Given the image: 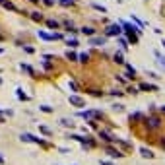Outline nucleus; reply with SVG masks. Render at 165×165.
<instances>
[{
  "mask_svg": "<svg viewBox=\"0 0 165 165\" xmlns=\"http://www.w3.org/2000/svg\"><path fill=\"white\" fill-rule=\"evenodd\" d=\"M4 2H6V0H0V4H4Z\"/></svg>",
  "mask_w": 165,
  "mask_h": 165,
  "instance_id": "obj_38",
  "label": "nucleus"
},
{
  "mask_svg": "<svg viewBox=\"0 0 165 165\" xmlns=\"http://www.w3.org/2000/svg\"><path fill=\"white\" fill-rule=\"evenodd\" d=\"M20 140H22V142H33V144H43L41 138H37V136H33V134H27V132L20 136Z\"/></svg>",
  "mask_w": 165,
  "mask_h": 165,
  "instance_id": "obj_5",
  "label": "nucleus"
},
{
  "mask_svg": "<svg viewBox=\"0 0 165 165\" xmlns=\"http://www.w3.org/2000/svg\"><path fill=\"white\" fill-rule=\"evenodd\" d=\"M60 124H62V126H70V128H72V120H68V119H62Z\"/></svg>",
  "mask_w": 165,
  "mask_h": 165,
  "instance_id": "obj_29",
  "label": "nucleus"
},
{
  "mask_svg": "<svg viewBox=\"0 0 165 165\" xmlns=\"http://www.w3.org/2000/svg\"><path fill=\"white\" fill-rule=\"evenodd\" d=\"M80 117H82V119H86V120H89V122H93L95 119H101V111H80L78 113Z\"/></svg>",
  "mask_w": 165,
  "mask_h": 165,
  "instance_id": "obj_2",
  "label": "nucleus"
},
{
  "mask_svg": "<svg viewBox=\"0 0 165 165\" xmlns=\"http://www.w3.org/2000/svg\"><path fill=\"white\" fill-rule=\"evenodd\" d=\"M161 45H163V47H165V41H161Z\"/></svg>",
  "mask_w": 165,
  "mask_h": 165,
  "instance_id": "obj_39",
  "label": "nucleus"
},
{
  "mask_svg": "<svg viewBox=\"0 0 165 165\" xmlns=\"http://www.w3.org/2000/svg\"><path fill=\"white\" fill-rule=\"evenodd\" d=\"M0 122H4V113L0 111Z\"/></svg>",
  "mask_w": 165,
  "mask_h": 165,
  "instance_id": "obj_35",
  "label": "nucleus"
},
{
  "mask_svg": "<svg viewBox=\"0 0 165 165\" xmlns=\"http://www.w3.org/2000/svg\"><path fill=\"white\" fill-rule=\"evenodd\" d=\"M70 89H72V91H78V86H76V82H70Z\"/></svg>",
  "mask_w": 165,
  "mask_h": 165,
  "instance_id": "obj_32",
  "label": "nucleus"
},
{
  "mask_svg": "<svg viewBox=\"0 0 165 165\" xmlns=\"http://www.w3.org/2000/svg\"><path fill=\"white\" fill-rule=\"evenodd\" d=\"M2 163H4V157H2V156H0V165H2Z\"/></svg>",
  "mask_w": 165,
  "mask_h": 165,
  "instance_id": "obj_37",
  "label": "nucleus"
},
{
  "mask_svg": "<svg viewBox=\"0 0 165 165\" xmlns=\"http://www.w3.org/2000/svg\"><path fill=\"white\" fill-rule=\"evenodd\" d=\"M58 4H62V6H72L74 4V0H56Z\"/></svg>",
  "mask_w": 165,
  "mask_h": 165,
  "instance_id": "obj_24",
  "label": "nucleus"
},
{
  "mask_svg": "<svg viewBox=\"0 0 165 165\" xmlns=\"http://www.w3.org/2000/svg\"><path fill=\"white\" fill-rule=\"evenodd\" d=\"M82 33L88 35V37H93V35H95V29L91 27V25H84V27H82Z\"/></svg>",
  "mask_w": 165,
  "mask_h": 165,
  "instance_id": "obj_13",
  "label": "nucleus"
},
{
  "mask_svg": "<svg viewBox=\"0 0 165 165\" xmlns=\"http://www.w3.org/2000/svg\"><path fill=\"white\" fill-rule=\"evenodd\" d=\"M66 58H68V60H72V62H76V60H80V55H76V52H70V51H66Z\"/></svg>",
  "mask_w": 165,
  "mask_h": 165,
  "instance_id": "obj_16",
  "label": "nucleus"
},
{
  "mask_svg": "<svg viewBox=\"0 0 165 165\" xmlns=\"http://www.w3.org/2000/svg\"><path fill=\"white\" fill-rule=\"evenodd\" d=\"M113 60L117 62V64H124V56H122V52H115V56H113Z\"/></svg>",
  "mask_w": 165,
  "mask_h": 165,
  "instance_id": "obj_14",
  "label": "nucleus"
},
{
  "mask_svg": "<svg viewBox=\"0 0 165 165\" xmlns=\"http://www.w3.org/2000/svg\"><path fill=\"white\" fill-rule=\"evenodd\" d=\"M16 91H18V99H23V101H27V99H29L27 95L23 93V89H20V88H18V89H16Z\"/></svg>",
  "mask_w": 165,
  "mask_h": 165,
  "instance_id": "obj_21",
  "label": "nucleus"
},
{
  "mask_svg": "<svg viewBox=\"0 0 165 165\" xmlns=\"http://www.w3.org/2000/svg\"><path fill=\"white\" fill-rule=\"evenodd\" d=\"M153 56L157 58V64L165 70V56H161V52H159V51H153Z\"/></svg>",
  "mask_w": 165,
  "mask_h": 165,
  "instance_id": "obj_12",
  "label": "nucleus"
},
{
  "mask_svg": "<svg viewBox=\"0 0 165 165\" xmlns=\"http://www.w3.org/2000/svg\"><path fill=\"white\" fill-rule=\"evenodd\" d=\"M37 35H39L43 41H55V35H52V33H45V31H41V29L37 31Z\"/></svg>",
  "mask_w": 165,
  "mask_h": 165,
  "instance_id": "obj_10",
  "label": "nucleus"
},
{
  "mask_svg": "<svg viewBox=\"0 0 165 165\" xmlns=\"http://www.w3.org/2000/svg\"><path fill=\"white\" fill-rule=\"evenodd\" d=\"M66 45L70 47V49H76V47H78V39H74V37H72V39H66Z\"/></svg>",
  "mask_w": 165,
  "mask_h": 165,
  "instance_id": "obj_18",
  "label": "nucleus"
},
{
  "mask_svg": "<svg viewBox=\"0 0 165 165\" xmlns=\"http://www.w3.org/2000/svg\"><path fill=\"white\" fill-rule=\"evenodd\" d=\"M68 101H70V105H74V107H84L86 105V99H82L80 95H70Z\"/></svg>",
  "mask_w": 165,
  "mask_h": 165,
  "instance_id": "obj_4",
  "label": "nucleus"
},
{
  "mask_svg": "<svg viewBox=\"0 0 165 165\" xmlns=\"http://www.w3.org/2000/svg\"><path fill=\"white\" fill-rule=\"evenodd\" d=\"M47 25H49V29H58V22H56V20H47Z\"/></svg>",
  "mask_w": 165,
  "mask_h": 165,
  "instance_id": "obj_19",
  "label": "nucleus"
},
{
  "mask_svg": "<svg viewBox=\"0 0 165 165\" xmlns=\"http://www.w3.org/2000/svg\"><path fill=\"white\" fill-rule=\"evenodd\" d=\"M89 45L103 47V45H105V37H91V39H89Z\"/></svg>",
  "mask_w": 165,
  "mask_h": 165,
  "instance_id": "obj_8",
  "label": "nucleus"
},
{
  "mask_svg": "<svg viewBox=\"0 0 165 165\" xmlns=\"http://www.w3.org/2000/svg\"><path fill=\"white\" fill-rule=\"evenodd\" d=\"M31 18H33L35 22H41V20H43V14H41V12H33V16H31Z\"/></svg>",
  "mask_w": 165,
  "mask_h": 165,
  "instance_id": "obj_23",
  "label": "nucleus"
},
{
  "mask_svg": "<svg viewBox=\"0 0 165 165\" xmlns=\"http://www.w3.org/2000/svg\"><path fill=\"white\" fill-rule=\"evenodd\" d=\"M111 95H113V97H115V95H117V97H120L122 91H119V89H113V91H111Z\"/></svg>",
  "mask_w": 165,
  "mask_h": 165,
  "instance_id": "obj_31",
  "label": "nucleus"
},
{
  "mask_svg": "<svg viewBox=\"0 0 165 165\" xmlns=\"http://www.w3.org/2000/svg\"><path fill=\"white\" fill-rule=\"evenodd\" d=\"M144 120H146V126L150 130H156V128L161 126V119H159V117H148V119H144Z\"/></svg>",
  "mask_w": 165,
  "mask_h": 165,
  "instance_id": "obj_3",
  "label": "nucleus"
},
{
  "mask_svg": "<svg viewBox=\"0 0 165 165\" xmlns=\"http://www.w3.org/2000/svg\"><path fill=\"white\" fill-rule=\"evenodd\" d=\"M113 111H117V113H122V111H124V105L115 103V105H113Z\"/></svg>",
  "mask_w": 165,
  "mask_h": 165,
  "instance_id": "obj_22",
  "label": "nucleus"
},
{
  "mask_svg": "<svg viewBox=\"0 0 165 165\" xmlns=\"http://www.w3.org/2000/svg\"><path fill=\"white\" fill-rule=\"evenodd\" d=\"M41 111H43V113H52V109L49 107V105H43V107H39Z\"/></svg>",
  "mask_w": 165,
  "mask_h": 165,
  "instance_id": "obj_30",
  "label": "nucleus"
},
{
  "mask_svg": "<svg viewBox=\"0 0 165 165\" xmlns=\"http://www.w3.org/2000/svg\"><path fill=\"white\" fill-rule=\"evenodd\" d=\"M93 8L97 10V12H107V8H105V6H101V4H93Z\"/></svg>",
  "mask_w": 165,
  "mask_h": 165,
  "instance_id": "obj_27",
  "label": "nucleus"
},
{
  "mask_svg": "<svg viewBox=\"0 0 165 165\" xmlns=\"http://www.w3.org/2000/svg\"><path fill=\"white\" fill-rule=\"evenodd\" d=\"M117 43H119L122 49H128V43H130V41H128V39H124V37H119V39H117Z\"/></svg>",
  "mask_w": 165,
  "mask_h": 165,
  "instance_id": "obj_17",
  "label": "nucleus"
},
{
  "mask_svg": "<svg viewBox=\"0 0 165 165\" xmlns=\"http://www.w3.org/2000/svg\"><path fill=\"white\" fill-rule=\"evenodd\" d=\"M140 153H142V157H148V159H153V153L148 150V148H140Z\"/></svg>",
  "mask_w": 165,
  "mask_h": 165,
  "instance_id": "obj_15",
  "label": "nucleus"
},
{
  "mask_svg": "<svg viewBox=\"0 0 165 165\" xmlns=\"http://www.w3.org/2000/svg\"><path fill=\"white\" fill-rule=\"evenodd\" d=\"M159 146H161L163 150H165V140H161V142H159Z\"/></svg>",
  "mask_w": 165,
  "mask_h": 165,
  "instance_id": "obj_36",
  "label": "nucleus"
},
{
  "mask_svg": "<svg viewBox=\"0 0 165 165\" xmlns=\"http://www.w3.org/2000/svg\"><path fill=\"white\" fill-rule=\"evenodd\" d=\"M31 2H39V0H31Z\"/></svg>",
  "mask_w": 165,
  "mask_h": 165,
  "instance_id": "obj_40",
  "label": "nucleus"
},
{
  "mask_svg": "<svg viewBox=\"0 0 165 165\" xmlns=\"http://www.w3.org/2000/svg\"><path fill=\"white\" fill-rule=\"evenodd\" d=\"M39 130L43 132V134H47V136H51V128H47V126H39Z\"/></svg>",
  "mask_w": 165,
  "mask_h": 165,
  "instance_id": "obj_28",
  "label": "nucleus"
},
{
  "mask_svg": "<svg viewBox=\"0 0 165 165\" xmlns=\"http://www.w3.org/2000/svg\"><path fill=\"white\" fill-rule=\"evenodd\" d=\"M22 70H25V72L29 74V76H35V70H33V68H31L29 64H22Z\"/></svg>",
  "mask_w": 165,
  "mask_h": 165,
  "instance_id": "obj_20",
  "label": "nucleus"
},
{
  "mask_svg": "<svg viewBox=\"0 0 165 165\" xmlns=\"http://www.w3.org/2000/svg\"><path fill=\"white\" fill-rule=\"evenodd\" d=\"M43 2L47 4V6H52V4H55V0H43Z\"/></svg>",
  "mask_w": 165,
  "mask_h": 165,
  "instance_id": "obj_33",
  "label": "nucleus"
},
{
  "mask_svg": "<svg viewBox=\"0 0 165 165\" xmlns=\"http://www.w3.org/2000/svg\"><path fill=\"white\" fill-rule=\"evenodd\" d=\"M99 138H103L105 142H115V136L111 132H105V130H99Z\"/></svg>",
  "mask_w": 165,
  "mask_h": 165,
  "instance_id": "obj_9",
  "label": "nucleus"
},
{
  "mask_svg": "<svg viewBox=\"0 0 165 165\" xmlns=\"http://www.w3.org/2000/svg\"><path fill=\"white\" fill-rule=\"evenodd\" d=\"M101 165H115V163H111V161H105V159H103V161H101Z\"/></svg>",
  "mask_w": 165,
  "mask_h": 165,
  "instance_id": "obj_34",
  "label": "nucleus"
},
{
  "mask_svg": "<svg viewBox=\"0 0 165 165\" xmlns=\"http://www.w3.org/2000/svg\"><path fill=\"white\" fill-rule=\"evenodd\" d=\"M89 60V55L88 52H82V55H80V62H88Z\"/></svg>",
  "mask_w": 165,
  "mask_h": 165,
  "instance_id": "obj_25",
  "label": "nucleus"
},
{
  "mask_svg": "<svg viewBox=\"0 0 165 165\" xmlns=\"http://www.w3.org/2000/svg\"><path fill=\"white\" fill-rule=\"evenodd\" d=\"M122 25L120 23H111L107 29H105V35L107 37H120V33H122Z\"/></svg>",
  "mask_w": 165,
  "mask_h": 165,
  "instance_id": "obj_1",
  "label": "nucleus"
},
{
  "mask_svg": "<svg viewBox=\"0 0 165 165\" xmlns=\"http://www.w3.org/2000/svg\"><path fill=\"white\" fill-rule=\"evenodd\" d=\"M138 89H142V91H156V89H157V86H156V84H140V88H138Z\"/></svg>",
  "mask_w": 165,
  "mask_h": 165,
  "instance_id": "obj_7",
  "label": "nucleus"
},
{
  "mask_svg": "<svg viewBox=\"0 0 165 165\" xmlns=\"http://www.w3.org/2000/svg\"><path fill=\"white\" fill-rule=\"evenodd\" d=\"M115 78H117V82H120V84H126V82H128V78H124L122 74H119V76H115Z\"/></svg>",
  "mask_w": 165,
  "mask_h": 165,
  "instance_id": "obj_26",
  "label": "nucleus"
},
{
  "mask_svg": "<svg viewBox=\"0 0 165 165\" xmlns=\"http://www.w3.org/2000/svg\"><path fill=\"white\" fill-rule=\"evenodd\" d=\"M105 152H107L109 157H122V156H124L122 152H119V150H117V148H113V146H105Z\"/></svg>",
  "mask_w": 165,
  "mask_h": 165,
  "instance_id": "obj_6",
  "label": "nucleus"
},
{
  "mask_svg": "<svg viewBox=\"0 0 165 165\" xmlns=\"http://www.w3.org/2000/svg\"><path fill=\"white\" fill-rule=\"evenodd\" d=\"M124 66H126V78H128V80H132V78L136 76V68L132 66V64H124Z\"/></svg>",
  "mask_w": 165,
  "mask_h": 165,
  "instance_id": "obj_11",
  "label": "nucleus"
}]
</instances>
